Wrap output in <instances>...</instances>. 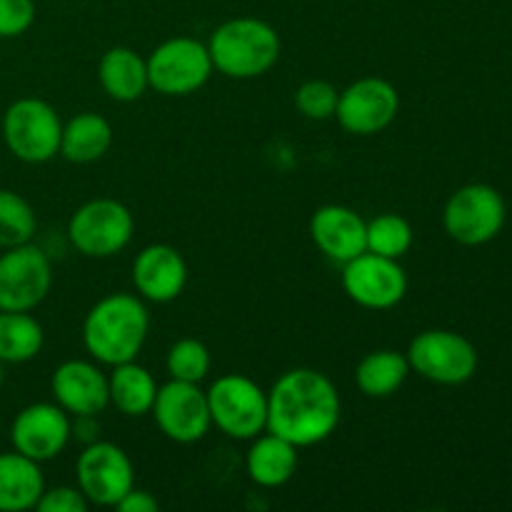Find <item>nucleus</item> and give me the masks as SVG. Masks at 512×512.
Masks as SVG:
<instances>
[{"label":"nucleus","mask_w":512,"mask_h":512,"mask_svg":"<svg viewBox=\"0 0 512 512\" xmlns=\"http://www.w3.org/2000/svg\"><path fill=\"white\" fill-rule=\"evenodd\" d=\"M108 393L110 405H115V410L128 418H143L153 410L158 383L148 368L130 360V363L113 365V375L108 378Z\"/></svg>","instance_id":"5701e85b"},{"label":"nucleus","mask_w":512,"mask_h":512,"mask_svg":"<svg viewBox=\"0 0 512 512\" xmlns=\"http://www.w3.org/2000/svg\"><path fill=\"white\" fill-rule=\"evenodd\" d=\"M208 50L213 68L225 78L253 80L275 68L280 35L265 20L233 18L213 30Z\"/></svg>","instance_id":"7ed1b4c3"},{"label":"nucleus","mask_w":512,"mask_h":512,"mask_svg":"<svg viewBox=\"0 0 512 512\" xmlns=\"http://www.w3.org/2000/svg\"><path fill=\"white\" fill-rule=\"evenodd\" d=\"M50 390L55 403L75 418H95L110 405L108 378L88 360H68L58 365L50 380Z\"/></svg>","instance_id":"dca6fc26"},{"label":"nucleus","mask_w":512,"mask_h":512,"mask_svg":"<svg viewBox=\"0 0 512 512\" xmlns=\"http://www.w3.org/2000/svg\"><path fill=\"white\" fill-rule=\"evenodd\" d=\"M98 78L105 95L118 103H135L150 88L148 63L125 45L105 50L98 65Z\"/></svg>","instance_id":"aec40b11"},{"label":"nucleus","mask_w":512,"mask_h":512,"mask_svg":"<svg viewBox=\"0 0 512 512\" xmlns=\"http://www.w3.org/2000/svg\"><path fill=\"white\" fill-rule=\"evenodd\" d=\"M133 230V213L120 200L95 198L75 210L68 238L85 258H113L130 243Z\"/></svg>","instance_id":"6e6552de"},{"label":"nucleus","mask_w":512,"mask_h":512,"mask_svg":"<svg viewBox=\"0 0 512 512\" xmlns=\"http://www.w3.org/2000/svg\"><path fill=\"white\" fill-rule=\"evenodd\" d=\"M53 268L38 245L25 243L0 255V310L30 313L48 298Z\"/></svg>","instance_id":"9d476101"},{"label":"nucleus","mask_w":512,"mask_h":512,"mask_svg":"<svg viewBox=\"0 0 512 512\" xmlns=\"http://www.w3.org/2000/svg\"><path fill=\"white\" fill-rule=\"evenodd\" d=\"M33 23V0H0V38H18Z\"/></svg>","instance_id":"c756f323"},{"label":"nucleus","mask_w":512,"mask_h":512,"mask_svg":"<svg viewBox=\"0 0 512 512\" xmlns=\"http://www.w3.org/2000/svg\"><path fill=\"white\" fill-rule=\"evenodd\" d=\"M343 290L360 308L390 310L408 293V275L395 258L365 250L343 265Z\"/></svg>","instance_id":"f8f14e48"},{"label":"nucleus","mask_w":512,"mask_h":512,"mask_svg":"<svg viewBox=\"0 0 512 512\" xmlns=\"http://www.w3.org/2000/svg\"><path fill=\"white\" fill-rule=\"evenodd\" d=\"M40 463L15 453H0V512H23L38 505L45 490Z\"/></svg>","instance_id":"412c9836"},{"label":"nucleus","mask_w":512,"mask_h":512,"mask_svg":"<svg viewBox=\"0 0 512 512\" xmlns=\"http://www.w3.org/2000/svg\"><path fill=\"white\" fill-rule=\"evenodd\" d=\"M145 63L150 88L168 98L195 93L208 83L215 70L208 45L185 35L160 43Z\"/></svg>","instance_id":"0eeeda50"},{"label":"nucleus","mask_w":512,"mask_h":512,"mask_svg":"<svg viewBox=\"0 0 512 512\" xmlns=\"http://www.w3.org/2000/svg\"><path fill=\"white\" fill-rule=\"evenodd\" d=\"M410 370L438 385H463L478 370V350L453 330H423L408 348Z\"/></svg>","instance_id":"1a4fd4ad"},{"label":"nucleus","mask_w":512,"mask_h":512,"mask_svg":"<svg viewBox=\"0 0 512 512\" xmlns=\"http://www.w3.org/2000/svg\"><path fill=\"white\" fill-rule=\"evenodd\" d=\"M3 380H5V363L0 360V388H3Z\"/></svg>","instance_id":"473e14b6"},{"label":"nucleus","mask_w":512,"mask_h":512,"mask_svg":"<svg viewBox=\"0 0 512 512\" xmlns=\"http://www.w3.org/2000/svg\"><path fill=\"white\" fill-rule=\"evenodd\" d=\"M365 245L383 258H403L413 248V228L398 213H383L365 223Z\"/></svg>","instance_id":"a878e982"},{"label":"nucleus","mask_w":512,"mask_h":512,"mask_svg":"<svg viewBox=\"0 0 512 512\" xmlns=\"http://www.w3.org/2000/svg\"><path fill=\"white\" fill-rule=\"evenodd\" d=\"M63 123L50 103L40 98H20L3 115V140L10 153L30 165L53 160L60 153Z\"/></svg>","instance_id":"39448f33"},{"label":"nucleus","mask_w":512,"mask_h":512,"mask_svg":"<svg viewBox=\"0 0 512 512\" xmlns=\"http://www.w3.org/2000/svg\"><path fill=\"white\" fill-rule=\"evenodd\" d=\"M150 413H153L160 433L180 445L203 440L208 435L210 425H213L208 398L198 388V383H183V380L173 378L163 388H158Z\"/></svg>","instance_id":"ddd939ff"},{"label":"nucleus","mask_w":512,"mask_h":512,"mask_svg":"<svg viewBox=\"0 0 512 512\" xmlns=\"http://www.w3.org/2000/svg\"><path fill=\"white\" fill-rule=\"evenodd\" d=\"M150 315L143 298L113 293L100 298L83 320V345L90 358L103 365L130 363L143 350Z\"/></svg>","instance_id":"f03ea898"},{"label":"nucleus","mask_w":512,"mask_h":512,"mask_svg":"<svg viewBox=\"0 0 512 512\" xmlns=\"http://www.w3.org/2000/svg\"><path fill=\"white\" fill-rule=\"evenodd\" d=\"M400 110V95L395 85L383 78H360L340 90L335 118L348 133H383Z\"/></svg>","instance_id":"4468645a"},{"label":"nucleus","mask_w":512,"mask_h":512,"mask_svg":"<svg viewBox=\"0 0 512 512\" xmlns=\"http://www.w3.org/2000/svg\"><path fill=\"white\" fill-rule=\"evenodd\" d=\"M340 423V393L333 380L313 368H293L280 375L268 393V433L295 448L320 445Z\"/></svg>","instance_id":"f257e3e1"},{"label":"nucleus","mask_w":512,"mask_h":512,"mask_svg":"<svg viewBox=\"0 0 512 512\" xmlns=\"http://www.w3.org/2000/svg\"><path fill=\"white\" fill-rule=\"evenodd\" d=\"M80 493L90 505L115 508L125 493L135 485L133 460L123 448L105 440H93L75 463Z\"/></svg>","instance_id":"9b49d317"},{"label":"nucleus","mask_w":512,"mask_h":512,"mask_svg":"<svg viewBox=\"0 0 512 512\" xmlns=\"http://www.w3.org/2000/svg\"><path fill=\"white\" fill-rule=\"evenodd\" d=\"M73 423L58 403H33L20 410L10 428L13 448L35 463L58 458L70 443Z\"/></svg>","instance_id":"2eb2a0df"},{"label":"nucleus","mask_w":512,"mask_h":512,"mask_svg":"<svg viewBox=\"0 0 512 512\" xmlns=\"http://www.w3.org/2000/svg\"><path fill=\"white\" fill-rule=\"evenodd\" d=\"M43 325L30 313L0 310V360L5 365L28 363L43 350Z\"/></svg>","instance_id":"393cba45"},{"label":"nucleus","mask_w":512,"mask_h":512,"mask_svg":"<svg viewBox=\"0 0 512 512\" xmlns=\"http://www.w3.org/2000/svg\"><path fill=\"white\" fill-rule=\"evenodd\" d=\"M505 200L493 185L470 183L455 190L443 210L445 233L460 245H485L498 238L505 225Z\"/></svg>","instance_id":"423d86ee"},{"label":"nucleus","mask_w":512,"mask_h":512,"mask_svg":"<svg viewBox=\"0 0 512 512\" xmlns=\"http://www.w3.org/2000/svg\"><path fill=\"white\" fill-rule=\"evenodd\" d=\"M120 512H158L160 503L155 500V495H150L148 490H140V488H130L128 493L120 498V503L115 505Z\"/></svg>","instance_id":"2f4dec72"},{"label":"nucleus","mask_w":512,"mask_h":512,"mask_svg":"<svg viewBox=\"0 0 512 512\" xmlns=\"http://www.w3.org/2000/svg\"><path fill=\"white\" fill-rule=\"evenodd\" d=\"M113 145V125L98 113H80L63 125L60 153L68 163L88 165L103 158Z\"/></svg>","instance_id":"4be33fe9"},{"label":"nucleus","mask_w":512,"mask_h":512,"mask_svg":"<svg viewBox=\"0 0 512 512\" xmlns=\"http://www.w3.org/2000/svg\"><path fill=\"white\" fill-rule=\"evenodd\" d=\"M338 98L340 90H335L333 83H328V80H308L295 93V105L308 120H328L335 118Z\"/></svg>","instance_id":"c85d7f7f"},{"label":"nucleus","mask_w":512,"mask_h":512,"mask_svg":"<svg viewBox=\"0 0 512 512\" xmlns=\"http://www.w3.org/2000/svg\"><path fill=\"white\" fill-rule=\"evenodd\" d=\"M165 368L173 380L183 383H200L210 373V350L208 345L195 338H183L168 350Z\"/></svg>","instance_id":"cd10ccee"},{"label":"nucleus","mask_w":512,"mask_h":512,"mask_svg":"<svg viewBox=\"0 0 512 512\" xmlns=\"http://www.w3.org/2000/svg\"><path fill=\"white\" fill-rule=\"evenodd\" d=\"M310 238L325 258L340 265L368 250L365 220L345 205H323L315 210L310 218Z\"/></svg>","instance_id":"a211bd4d"},{"label":"nucleus","mask_w":512,"mask_h":512,"mask_svg":"<svg viewBox=\"0 0 512 512\" xmlns=\"http://www.w3.org/2000/svg\"><path fill=\"white\" fill-rule=\"evenodd\" d=\"M253 440L255 443L245 455L248 478L265 490L283 488L285 483H290L298 470V448L275 433L258 435Z\"/></svg>","instance_id":"6ab92c4d"},{"label":"nucleus","mask_w":512,"mask_h":512,"mask_svg":"<svg viewBox=\"0 0 512 512\" xmlns=\"http://www.w3.org/2000/svg\"><path fill=\"white\" fill-rule=\"evenodd\" d=\"M38 218L23 195L0 188V248H15L33 240Z\"/></svg>","instance_id":"bb28decb"},{"label":"nucleus","mask_w":512,"mask_h":512,"mask_svg":"<svg viewBox=\"0 0 512 512\" xmlns=\"http://www.w3.org/2000/svg\"><path fill=\"white\" fill-rule=\"evenodd\" d=\"M410 375L408 355L395 350H375L358 363L355 383L368 398H390L403 388Z\"/></svg>","instance_id":"b1692460"},{"label":"nucleus","mask_w":512,"mask_h":512,"mask_svg":"<svg viewBox=\"0 0 512 512\" xmlns=\"http://www.w3.org/2000/svg\"><path fill=\"white\" fill-rule=\"evenodd\" d=\"M133 283L143 300L170 303L188 283V265L173 245H145L133 260Z\"/></svg>","instance_id":"f3484780"},{"label":"nucleus","mask_w":512,"mask_h":512,"mask_svg":"<svg viewBox=\"0 0 512 512\" xmlns=\"http://www.w3.org/2000/svg\"><path fill=\"white\" fill-rule=\"evenodd\" d=\"M205 398L210 420L228 438L253 440L268 428V393L248 375H223L205 390Z\"/></svg>","instance_id":"20e7f679"},{"label":"nucleus","mask_w":512,"mask_h":512,"mask_svg":"<svg viewBox=\"0 0 512 512\" xmlns=\"http://www.w3.org/2000/svg\"><path fill=\"white\" fill-rule=\"evenodd\" d=\"M90 508L88 498L80 493V488L70 485H58V488H45L40 495L35 510L40 512H85Z\"/></svg>","instance_id":"7c9ffc66"}]
</instances>
